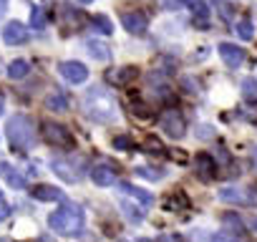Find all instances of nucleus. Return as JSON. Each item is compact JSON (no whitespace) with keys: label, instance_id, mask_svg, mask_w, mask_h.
I'll use <instances>...</instances> for the list:
<instances>
[{"label":"nucleus","instance_id":"f257e3e1","mask_svg":"<svg viewBox=\"0 0 257 242\" xmlns=\"http://www.w3.org/2000/svg\"><path fill=\"white\" fill-rule=\"evenodd\" d=\"M48 224L53 232L58 234H66V237H73L83 229V209L81 204L76 202H63L56 212H51L48 217Z\"/></svg>","mask_w":257,"mask_h":242},{"label":"nucleus","instance_id":"f03ea898","mask_svg":"<svg viewBox=\"0 0 257 242\" xmlns=\"http://www.w3.org/2000/svg\"><path fill=\"white\" fill-rule=\"evenodd\" d=\"M6 137L11 139V144L16 149H31L33 147V127L31 121L23 116H13L6 127Z\"/></svg>","mask_w":257,"mask_h":242},{"label":"nucleus","instance_id":"7ed1b4c3","mask_svg":"<svg viewBox=\"0 0 257 242\" xmlns=\"http://www.w3.org/2000/svg\"><path fill=\"white\" fill-rule=\"evenodd\" d=\"M41 134L43 139L51 144V147H63V149H73V134L58 124V121H43V127H41Z\"/></svg>","mask_w":257,"mask_h":242},{"label":"nucleus","instance_id":"20e7f679","mask_svg":"<svg viewBox=\"0 0 257 242\" xmlns=\"http://www.w3.org/2000/svg\"><path fill=\"white\" fill-rule=\"evenodd\" d=\"M162 127H164V132H167L172 139H182V137H184V132H187V121H184V116H182L177 108H172V111H167V113H164Z\"/></svg>","mask_w":257,"mask_h":242},{"label":"nucleus","instance_id":"39448f33","mask_svg":"<svg viewBox=\"0 0 257 242\" xmlns=\"http://www.w3.org/2000/svg\"><path fill=\"white\" fill-rule=\"evenodd\" d=\"M58 71H61V76H63L66 81H71V83H83V81L88 78V68H86L81 61H63V63L58 66Z\"/></svg>","mask_w":257,"mask_h":242},{"label":"nucleus","instance_id":"423d86ee","mask_svg":"<svg viewBox=\"0 0 257 242\" xmlns=\"http://www.w3.org/2000/svg\"><path fill=\"white\" fill-rule=\"evenodd\" d=\"M194 172H197V177L202 179V182H212L214 177H217V162L209 157V154H197L194 157Z\"/></svg>","mask_w":257,"mask_h":242},{"label":"nucleus","instance_id":"0eeeda50","mask_svg":"<svg viewBox=\"0 0 257 242\" xmlns=\"http://www.w3.org/2000/svg\"><path fill=\"white\" fill-rule=\"evenodd\" d=\"M219 56L224 58V63L229 68H239L244 63V58H247V51L239 48V46H234V43H222L219 46Z\"/></svg>","mask_w":257,"mask_h":242},{"label":"nucleus","instance_id":"6e6552de","mask_svg":"<svg viewBox=\"0 0 257 242\" xmlns=\"http://www.w3.org/2000/svg\"><path fill=\"white\" fill-rule=\"evenodd\" d=\"M3 41L11 43V46H18L23 41H28V33H26V26L21 21H8L6 28H3Z\"/></svg>","mask_w":257,"mask_h":242},{"label":"nucleus","instance_id":"1a4fd4ad","mask_svg":"<svg viewBox=\"0 0 257 242\" xmlns=\"http://www.w3.org/2000/svg\"><path fill=\"white\" fill-rule=\"evenodd\" d=\"M147 26H149V21H147L144 13H126L123 16V28L128 33H144Z\"/></svg>","mask_w":257,"mask_h":242},{"label":"nucleus","instance_id":"9d476101","mask_svg":"<svg viewBox=\"0 0 257 242\" xmlns=\"http://www.w3.org/2000/svg\"><path fill=\"white\" fill-rule=\"evenodd\" d=\"M33 197L41 202H63V192L58 187H46V184L33 187Z\"/></svg>","mask_w":257,"mask_h":242},{"label":"nucleus","instance_id":"9b49d317","mask_svg":"<svg viewBox=\"0 0 257 242\" xmlns=\"http://www.w3.org/2000/svg\"><path fill=\"white\" fill-rule=\"evenodd\" d=\"M91 179H93L98 187H108V184H113V182H116V174H113V169H111V167L101 164V167H96V169L91 172Z\"/></svg>","mask_w":257,"mask_h":242},{"label":"nucleus","instance_id":"f8f14e48","mask_svg":"<svg viewBox=\"0 0 257 242\" xmlns=\"http://www.w3.org/2000/svg\"><path fill=\"white\" fill-rule=\"evenodd\" d=\"M126 111L134 113V116H139L142 121H149V118H152V106H149L147 101H139V98L128 101V103H126Z\"/></svg>","mask_w":257,"mask_h":242},{"label":"nucleus","instance_id":"ddd939ff","mask_svg":"<svg viewBox=\"0 0 257 242\" xmlns=\"http://www.w3.org/2000/svg\"><path fill=\"white\" fill-rule=\"evenodd\" d=\"M121 192L137 197V199H139V204H144V207H152V202H154V194H152V192L139 189V187H134V184H121Z\"/></svg>","mask_w":257,"mask_h":242},{"label":"nucleus","instance_id":"4468645a","mask_svg":"<svg viewBox=\"0 0 257 242\" xmlns=\"http://www.w3.org/2000/svg\"><path fill=\"white\" fill-rule=\"evenodd\" d=\"M86 48H88V53H91L93 58H98V61H111V51L106 48V43H101V41H88Z\"/></svg>","mask_w":257,"mask_h":242},{"label":"nucleus","instance_id":"2eb2a0df","mask_svg":"<svg viewBox=\"0 0 257 242\" xmlns=\"http://www.w3.org/2000/svg\"><path fill=\"white\" fill-rule=\"evenodd\" d=\"M0 172H3V177H6V179L11 182V187H16V189H21V187L26 184V179H23L11 164H0Z\"/></svg>","mask_w":257,"mask_h":242},{"label":"nucleus","instance_id":"dca6fc26","mask_svg":"<svg viewBox=\"0 0 257 242\" xmlns=\"http://www.w3.org/2000/svg\"><path fill=\"white\" fill-rule=\"evenodd\" d=\"M28 71H31V63H28L26 58H18V61H13V63L8 66V76H11V78H23Z\"/></svg>","mask_w":257,"mask_h":242},{"label":"nucleus","instance_id":"f3484780","mask_svg":"<svg viewBox=\"0 0 257 242\" xmlns=\"http://www.w3.org/2000/svg\"><path fill=\"white\" fill-rule=\"evenodd\" d=\"M91 28H93L96 33H101V36H108V33L113 31V26H111V21H108L106 16H93V18H91Z\"/></svg>","mask_w":257,"mask_h":242},{"label":"nucleus","instance_id":"a211bd4d","mask_svg":"<svg viewBox=\"0 0 257 242\" xmlns=\"http://www.w3.org/2000/svg\"><path fill=\"white\" fill-rule=\"evenodd\" d=\"M219 199H224V202H237V204H247V202H244V192H239V189H234V187L219 189Z\"/></svg>","mask_w":257,"mask_h":242},{"label":"nucleus","instance_id":"6ab92c4d","mask_svg":"<svg viewBox=\"0 0 257 242\" xmlns=\"http://www.w3.org/2000/svg\"><path fill=\"white\" fill-rule=\"evenodd\" d=\"M242 93H244V98H247L249 103H257V81H254V78H244Z\"/></svg>","mask_w":257,"mask_h":242},{"label":"nucleus","instance_id":"aec40b11","mask_svg":"<svg viewBox=\"0 0 257 242\" xmlns=\"http://www.w3.org/2000/svg\"><path fill=\"white\" fill-rule=\"evenodd\" d=\"M144 152H152V154H167V147L157 139V137H149L144 142Z\"/></svg>","mask_w":257,"mask_h":242},{"label":"nucleus","instance_id":"412c9836","mask_svg":"<svg viewBox=\"0 0 257 242\" xmlns=\"http://www.w3.org/2000/svg\"><path fill=\"white\" fill-rule=\"evenodd\" d=\"M137 174H139V177H147V179H162V177H164V169H157V167H137Z\"/></svg>","mask_w":257,"mask_h":242},{"label":"nucleus","instance_id":"4be33fe9","mask_svg":"<svg viewBox=\"0 0 257 242\" xmlns=\"http://www.w3.org/2000/svg\"><path fill=\"white\" fill-rule=\"evenodd\" d=\"M237 36H239L242 41H249V38L254 36V28H252V23H249V21H239V26H237Z\"/></svg>","mask_w":257,"mask_h":242},{"label":"nucleus","instance_id":"5701e85b","mask_svg":"<svg viewBox=\"0 0 257 242\" xmlns=\"http://www.w3.org/2000/svg\"><path fill=\"white\" fill-rule=\"evenodd\" d=\"M46 106L53 111H63V108H68V101L63 96H51V98H46Z\"/></svg>","mask_w":257,"mask_h":242},{"label":"nucleus","instance_id":"b1692460","mask_svg":"<svg viewBox=\"0 0 257 242\" xmlns=\"http://www.w3.org/2000/svg\"><path fill=\"white\" fill-rule=\"evenodd\" d=\"M121 209H123V214H126L128 219H132L134 224H139V222H142V212H137V209L132 207V202H123V204H121Z\"/></svg>","mask_w":257,"mask_h":242},{"label":"nucleus","instance_id":"393cba45","mask_svg":"<svg viewBox=\"0 0 257 242\" xmlns=\"http://www.w3.org/2000/svg\"><path fill=\"white\" fill-rule=\"evenodd\" d=\"M31 21H33V26H36V28H43V26H46V13H43L41 8H33Z\"/></svg>","mask_w":257,"mask_h":242},{"label":"nucleus","instance_id":"a878e982","mask_svg":"<svg viewBox=\"0 0 257 242\" xmlns=\"http://www.w3.org/2000/svg\"><path fill=\"white\" fill-rule=\"evenodd\" d=\"M209 242H237V237L232 232H214Z\"/></svg>","mask_w":257,"mask_h":242},{"label":"nucleus","instance_id":"bb28decb","mask_svg":"<svg viewBox=\"0 0 257 242\" xmlns=\"http://www.w3.org/2000/svg\"><path fill=\"white\" fill-rule=\"evenodd\" d=\"M139 76V68H134V66H128V68H121V78H123V83H132L128 78H137Z\"/></svg>","mask_w":257,"mask_h":242},{"label":"nucleus","instance_id":"cd10ccee","mask_svg":"<svg viewBox=\"0 0 257 242\" xmlns=\"http://www.w3.org/2000/svg\"><path fill=\"white\" fill-rule=\"evenodd\" d=\"M224 222H227L232 229H242V219H239L237 214H232V212H227V214H224Z\"/></svg>","mask_w":257,"mask_h":242},{"label":"nucleus","instance_id":"c85d7f7f","mask_svg":"<svg viewBox=\"0 0 257 242\" xmlns=\"http://www.w3.org/2000/svg\"><path fill=\"white\" fill-rule=\"evenodd\" d=\"M162 3H164L167 11H179V8L187 6V0H162Z\"/></svg>","mask_w":257,"mask_h":242},{"label":"nucleus","instance_id":"c756f323","mask_svg":"<svg viewBox=\"0 0 257 242\" xmlns=\"http://www.w3.org/2000/svg\"><path fill=\"white\" fill-rule=\"evenodd\" d=\"M244 202H247V204H257V184H252V187L244 192Z\"/></svg>","mask_w":257,"mask_h":242},{"label":"nucleus","instance_id":"7c9ffc66","mask_svg":"<svg viewBox=\"0 0 257 242\" xmlns=\"http://www.w3.org/2000/svg\"><path fill=\"white\" fill-rule=\"evenodd\" d=\"M113 147L116 149H132V139H128V137H116L113 139Z\"/></svg>","mask_w":257,"mask_h":242},{"label":"nucleus","instance_id":"2f4dec72","mask_svg":"<svg viewBox=\"0 0 257 242\" xmlns=\"http://www.w3.org/2000/svg\"><path fill=\"white\" fill-rule=\"evenodd\" d=\"M197 134H199V137H214V129H212V127H202Z\"/></svg>","mask_w":257,"mask_h":242},{"label":"nucleus","instance_id":"473e14b6","mask_svg":"<svg viewBox=\"0 0 257 242\" xmlns=\"http://www.w3.org/2000/svg\"><path fill=\"white\" fill-rule=\"evenodd\" d=\"M249 227H252V229L257 232V217H254V219H249Z\"/></svg>","mask_w":257,"mask_h":242},{"label":"nucleus","instance_id":"72a5a7b5","mask_svg":"<svg viewBox=\"0 0 257 242\" xmlns=\"http://www.w3.org/2000/svg\"><path fill=\"white\" fill-rule=\"evenodd\" d=\"M252 157H254V167H257V147L252 149Z\"/></svg>","mask_w":257,"mask_h":242},{"label":"nucleus","instance_id":"f704fd0d","mask_svg":"<svg viewBox=\"0 0 257 242\" xmlns=\"http://www.w3.org/2000/svg\"><path fill=\"white\" fill-rule=\"evenodd\" d=\"M6 11V0H0V13H3Z\"/></svg>","mask_w":257,"mask_h":242},{"label":"nucleus","instance_id":"c9c22d12","mask_svg":"<svg viewBox=\"0 0 257 242\" xmlns=\"http://www.w3.org/2000/svg\"><path fill=\"white\" fill-rule=\"evenodd\" d=\"M6 214H8V209H0V219H3Z\"/></svg>","mask_w":257,"mask_h":242},{"label":"nucleus","instance_id":"e433bc0d","mask_svg":"<svg viewBox=\"0 0 257 242\" xmlns=\"http://www.w3.org/2000/svg\"><path fill=\"white\" fill-rule=\"evenodd\" d=\"M0 113H3V101H0Z\"/></svg>","mask_w":257,"mask_h":242},{"label":"nucleus","instance_id":"4c0bfd02","mask_svg":"<svg viewBox=\"0 0 257 242\" xmlns=\"http://www.w3.org/2000/svg\"><path fill=\"white\" fill-rule=\"evenodd\" d=\"M81 3H91V0H81Z\"/></svg>","mask_w":257,"mask_h":242},{"label":"nucleus","instance_id":"58836bf2","mask_svg":"<svg viewBox=\"0 0 257 242\" xmlns=\"http://www.w3.org/2000/svg\"><path fill=\"white\" fill-rule=\"evenodd\" d=\"M0 202H3V192H0Z\"/></svg>","mask_w":257,"mask_h":242}]
</instances>
